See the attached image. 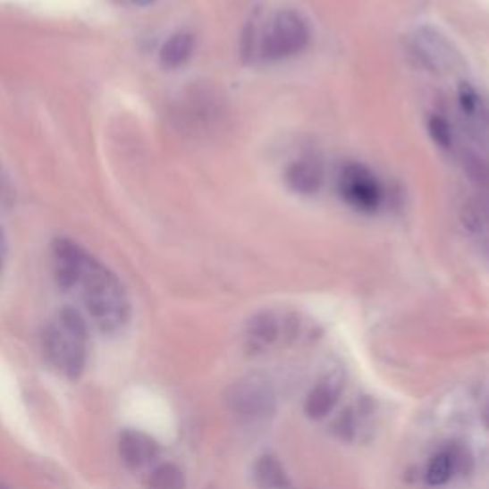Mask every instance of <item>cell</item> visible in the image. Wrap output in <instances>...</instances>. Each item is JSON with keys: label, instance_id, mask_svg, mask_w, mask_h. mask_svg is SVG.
<instances>
[{"label": "cell", "instance_id": "cb8c5ba5", "mask_svg": "<svg viewBox=\"0 0 489 489\" xmlns=\"http://www.w3.org/2000/svg\"><path fill=\"white\" fill-rule=\"evenodd\" d=\"M134 3L139 4V6H149V4L156 3V0H134Z\"/></svg>", "mask_w": 489, "mask_h": 489}, {"label": "cell", "instance_id": "603a6c76", "mask_svg": "<svg viewBox=\"0 0 489 489\" xmlns=\"http://www.w3.org/2000/svg\"><path fill=\"white\" fill-rule=\"evenodd\" d=\"M4 250H6V241H4L3 230H0V257H4Z\"/></svg>", "mask_w": 489, "mask_h": 489}, {"label": "cell", "instance_id": "4fadbf2b", "mask_svg": "<svg viewBox=\"0 0 489 489\" xmlns=\"http://www.w3.org/2000/svg\"><path fill=\"white\" fill-rule=\"evenodd\" d=\"M337 401V392L327 383H319L306 400V413L312 418H324Z\"/></svg>", "mask_w": 489, "mask_h": 489}, {"label": "cell", "instance_id": "d6986e66", "mask_svg": "<svg viewBox=\"0 0 489 489\" xmlns=\"http://www.w3.org/2000/svg\"><path fill=\"white\" fill-rule=\"evenodd\" d=\"M428 132L432 136V139L440 146V148H450L453 144V131H451V124L447 122L443 117H430L428 121Z\"/></svg>", "mask_w": 489, "mask_h": 489}, {"label": "cell", "instance_id": "7402d4cb", "mask_svg": "<svg viewBox=\"0 0 489 489\" xmlns=\"http://www.w3.org/2000/svg\"><path fill=\"white\" fill-rule=\"evenodd\" d=\"M337 426H341V434L342 438H350L352 436V430H354V425H352V417L348 415V411L344 415L339 417V421H337Z\"/></svg>", "mask_w": 489, "mask_h": 489}, {"label": "cell", "instance_id": "484cf974", "mask_svg": "<svg viewBox=\"0 0 489 489\" xmlns=\"http://www.w3.org/2000/svg\"><path fill=\"white\" fill-rule=\"evenodd\" d=\"M3 266H4V257H0V272H3Z\"/></svg>", "mask_w": 489, "mask_h": 489}, {"label": "cell", "instance_id": "ac0fdd59", "mask_svg": "<svg viewBox=\"0 0 489 489\" xmlns=\"http://www.w3.org/2000/svg\"><path fill=\"white\" fill-rule=\"evenodd\" d=\"M463 164H465V173L468 174V178L474 181V184L478 186L489 184V164L480 156H476V153H467Z\"/></svg>", "mask_w": 489, "mask_h": 489}, {"label": "cell", "instance_id": "8fae6325", "mask_svg": "<svg viewBox=\"0 0 489 489\" xmlns=\"http://www.w3.org/2000/svg\"><path fill=\"white\" fill-rule=\"evenodd\" d=\"M255 480L260 489H292L287 470L272 455H264L257 460Z\"/></svg>", "mask_w": 489, "mask_h": 489}, {"label": "cell", "instance_id": "83f0119b", "mask_svg": "<svg viewBox=\"0 0 489 489\" xmlns=\"http://www.w3.org/2000/svg\"><path fill=\"white\" fill-rule=\"evenodd\" d=\"M0 489H6V487H4V485H0Z\"/></svg>", "mask_w": 489, "mask_h": 489}, {"label": "cell", "instance_id": "7c38bea8", "mask_svg": "<svg viewBox=\"0 0 489 489\" xmlns=\"http://www.w3.org/2000/svg\"><path fill=\"white\" fill-rule=\"evenodd\" d=\"M148 489H186V476L174 463H161L149 472Z\"/></svg>", "mask_w": 489, "mask_h": 489}, {"label": "cell", "instance_id": "3957f363", "mask_svg": "<svg viewBox=\"0 0 489 489\" xmlns=\"http://www.w3.org/2000/svg\"><path fill=\"white\" fill-rule=\"evenodd\" d=\"M310 27L299 12H279L262 38L260 50L264 60L279 62L297 55L310 45Z\"/></svg>", "mask_w": 489, "mask_h": 489}, {"label": "cell", "instance_id": "6da1fadb", "mask_svg": "<svg viewBox=\"0 0 489 489\" xmlns=\"http://www.w3.org/2000/svg\"><path fill=\"white\" fill-rule=\"evenodd\" d=\"M77 289L94 325L102 333H115L127 325L131 317V302L119 277L100 260L87 257L82 264Z\"/></svg>", "mask_w": 489, "mask_h": 489}, {"label": "cell", "instance_id": "9c48e42d", "mask_svg": "<svg viewBox=\"0 0 489 489\" xmlns=\"http://www.w3.org/2000/svg\"><path fill=\"white\" fill-rule=\"evenodd\" d=\"M417 50L423 55V60L434 69H443L453 65L455 52L451 45L434 30H421L417 33Z\"/></svg>", "mask_w": 489, "mask_h": 489}, {"label": "cell", "instance_id": "7a4b0ae2", "mask_svg": "<svg viewBox=\"0 0 489 489\" xmlns=\"http://www.w3.org/2000/svg\"><path fill=\"white\" fill-rule=\"evenodd\" d=\"M89 341L63 329L58 321H50L40 334V344L46 359L63 371L67 379L77 381L85 373L89 359Z\"/></svg>", "mask_w": 489, "mask_h": 489}, {"label": "cell", "instance_id": "2e32d148", "mask_svg": "<svg viewBox=\"0 0 489 489\" xmlns=\"http://www.w3.org/2000/svg\"><path fill=\"white\" fill-rule=\"evenodd\" d=\"M485 207L478 201H468L460 208V220L470 233H482L485 226Z\"/></svg>", "mask_w": 489, "mask_h": 489}, {"label": "cell", "instance_id": "52a82bcc", "mask_svg": "<svg viewBox=\"0 0 489 489\" xmlns=\"http://www.w3.org/2000/svg\"><path fill=\"white\" fill-rule=\"evenodd\" d=\"M119 455L129 468L139 470L149 465L153 459H157L159 445L144 432L124 430L119 436Z\"/></svg>", "mask_w": 489, "mask_h": 489}, {"label": "cell", "instance_id": "44dd1931", "mask_svg": "<svg viewBox=\"0 0 489 489\" xmlns=\"http://www.w3.org/2000/svg\"><path fill=\"white\" fill-rule=\"evenodd\" d=\"M459 102H460V107H463L465 114H474V111H476L478 94H476V90H474L468 85V82H460V87H459Z\"/></svg>", "mask_w": 489, "mask_h": 489}, {"label": "cell", "instance_id": "ffe728a7", "mask_svg": "<svg viewBox=\"0 0 489 489\" xmlns=\"http://www.w3.org/2000/svg\"><path fill=\"white\" fill-rule=\"evenodd\" d=\"M255 52H257V30L255 23H247L241 31L240 38V58L245 65L255 62Z\"/></svg>", "mask_w": 489, "mask_h": 489}, {"label": "cell", "instance_id": "30bf717a", "mask_svg": "<svg viewBox=\"0 0 489 489\" xmlns=\"http://www.w3.org/2000/svg\"><path fill=\"white\" fill-rule=\"evenodd\" d=\"M195 50V37L188 31L174 33L159 52V62L164 69H178L190 62Z\"/></svg>", "mask_w": 489, "mask_h": 489}, {"label": "cell", "instance_id": "d4e9b609", "mask_svg": "<svg viewBox=\"0 0 489 489\" xmlns=\"http://www.w3.org/2000/svg\"><path fill=\"white\" fill-rule=\"evenodd\" d=\"M484 417H485V423H487V426H489V403H487V408H485V413H484Z\"/></svg>", "mask_w": 489, "mask_h": 489}, {"label": "cell", "instance_id": "e0dca14e", "mask_svg": "<svg viewBox=\"0 0 489 489\" xmlns=\"http://www.w3.org/2000/svg\"><path fill=\"white\" fill-rule=\"evenodd\" d=\"M447 457L451 460V467L455 474H460V476H467V474L472 472L474 468V457L470 453V450L467 445L460 443H453L451 447H447L445 450Z\"/></svg>", "mask_w": 489, "mask_h": 489}, {"label": "cell", "instance_id": "8992f818", "mask_svg": "<svg viewBox=\"0 0 489 489\" xmlns=\"http://www.w3.org/2000/svg\"><path fill=\"white\" fill-rule=\"evenodd\" d=\"M54 257V274L55 282H58L62 291L77 289L82 264H85L89 253L75 241L67 240V237H58L52 245Z\"/></svg>", "mask_w": 489, "mask_h": 489}, {"label": "cell", "instance_id": "4316f807", "mask_svg": "<svg viewBox=\"0 0 489 489\" xmlns=\"http://www.w3.org/2000/svg\"><path fill=\"white\" fill-rule=\"evenodd\" d=\"M0 188H3V174H0Z\"/></svg>", "mask_w": 489, "mask_h": 489}, {"label": "cell", "instance_id": "277c9868", "mask_svg": "<svg viewBox=\"0 0 489 489\" xmlns=\"http://www.w3.org/2000/svg\"><path fill=\"white\" fill-rule=\"evenodd\" d=\"M230 411L247 423L266 421L275 413V392L266 376L249 375L228 390Z\"/></svg>", "mask_w": 489, "mask_h": 489}, {"label": "cell", "instance_id": "9a60e30c", "mask_svg": "<svg viewBox=\"0 0 489 489\" xmlns=\"http://www.w3.org/2000/svg\"><path fill=\"white\" fill-rule=\"evenodd\" d=\"M455 476L451 460L447 457L445 451L438 453L430 459L428 468H426V482L430 485H443Z\"/></svg>", "mask_w": 489, "mask_h": 489}, {"label": "cell", "instance_id": "5bb4252c", "mask_svg": "<svg viewBox=\"0 0 489 489\" xmlns=\"http://www.w3.org/2000/svg\"><path fill=\"white\" fill-rule=\"evenodd\" d=\"M249 334L262 344H272L279 337V324L272 312H260L249 321Z\"/></svg>", "mask_w": 489, "mask_h": 489}, {"label": "cell", "instance_id": "5b68a950", "mask_svg": "<svg viewBox=\"0 0 489 489\" xmlns=\"http://www.w3.org/2000/svg\"><path fill=\"white\" fill-rule=\"evenodd\" d=\"M339 190L342 199L361 213H376L383 203V188L379 180L367 166L358 163L344 166L339 178Z\"/></svg>", "mask_w": 489, "mask_h": 489}, {"label": "cell", "instance_id": "ba28073f", "mask_svg": "<svg viewBox=\"0 0 489 489\" xmlns=\"http://www.w3.org/2000/svg\"><path fill=\"white\" fill-rule=\"evenodd\" d=\"M324 166L314 157H302L285 171L287 186L300 195H316L324 186Z\"/></svg>", "mask_w": 489, "mask_h": 489}]
</instances>
